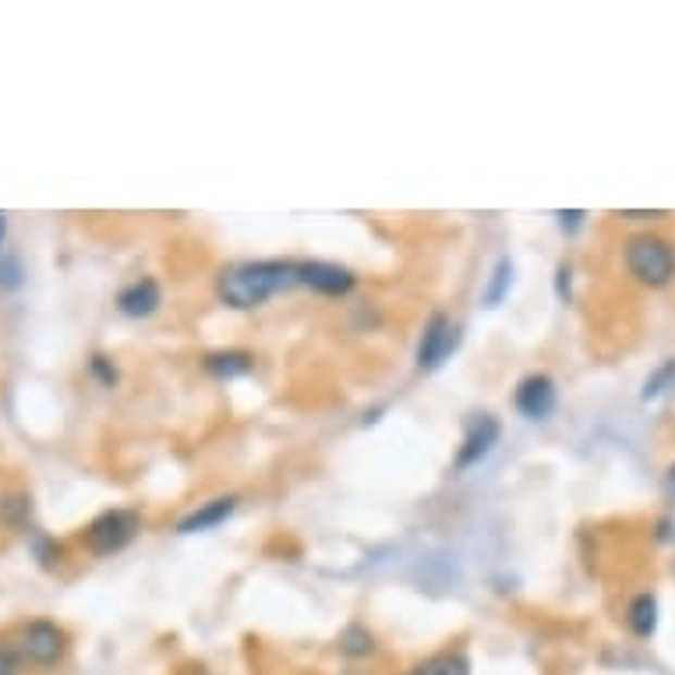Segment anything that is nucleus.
I'll use <instances>...</instances> for the list:
<instances>
[{
  "label": "nucleus",
  "instance_id": "nucleus-4",
  "mask_svg": "<svg viewBox=\"0 0 675 675\" xmlns=\"http://www.w3.org/2000/svg\"><path fill=\"white\" fill-rule=\"evenodd\" d=\"M138 530H142V516L135 510H124V505H114V510H103L86 527L82 545H86L92 555H117L138 538Z\"/></svg>",
  "mask_w": 675,
  "mask_h": 675
},
{
  "label": "nucleus",
  "instance_id": "nucleus-5",
  "mask_svg": "<svg viewBox=\"0 0 675 675\" xmlns=\"http://www.w3.org/2000/svg\"><path fill=\"white\" fill-rule=\"evenodd\" d=\"M460 347V326L449 315H432L417 343V372H439Z\"/></svg>",
  "mask_w": 675,
  "mask_h": 675
},
{
  "label": "nucleus",
  "instance_id": "nucleus-23",
  "mask_svg": "<svg viewBox=\"0 0 675 675\" xmlns=\"http://www.w3.org/2000/svg\"><path fill=\"white\" fill-rule=\"evenodd\" d=\"M629 220H654V216H661V213H626Z\"/></svg>",
  "mask_w": 675,
  "mask_h": 675
},
{
  "label": "nucleus",
  "instance_id": "nucleus-17",
  "mask_svg": "<svg viewBox=\"0 0 675 675\" xmlns=\"http://www.w3.org/2000/svg\"><path fill=\"white\" fill-rule=\"evenodd\" d=\"M672 383H675V361H665L658 372L647 375V383H643V392H640V397H643V400H658L661 392H668V389H672Z\"/></svg>",
  "mask_w": 675,
  "mask_h": 675
},
{
  "label": "nucleus",
  "instance_id": "nucleus-20",
  "mask_svg": "<svg viewBox=\"0 0 675 675\" xmlns=\"http://www.w3.org/2000/svg\"><path fill=\"white\" fill-rule=\"evenodd\" d=\"M22 654H18V643L11 640H0V675H18L22 672Z\"/></svg>",
  "mask_w": 675,
  "mask_h": 675
},
{
  "label": "nucleus",
  "instance_id": "nucleus-3",
  "mask_svg": "<svg viewBox=\"0 0 675 675\" xmlns=\"http://www.w3.org/2000/svg\"><path fill=\"white\" fill-rule=\"evenodd\" d=\"M18 654L22 661H29L36 668H58L61 661L72 651V637L61 623L53 618H29L18 633Z\"/></svg>",
  "mask_w": 675,
  "mask_h": 675
},
{
  "label": "nucleus",
  "instance_id": "nucleus-1",
  "mask_svg": "<svg viewBox=\"0 0 675 675\" xmlns=\"http://www.w3.org/2000/svg\"><path fill=\"white\" fill-rule=\"evenodd\" d=\"M298 284V262L293 259H259V262H237L227 265L216 276V298L220 304L234 308V312H248V308H262L276 293H287Z\"/></svg>",
  "mask_w": 675,
  "mask_h": 675
},
{
  "label": "nucleus",
  "instance_id": "nucleus-12",
  "mask_svg": "<svg viewBox=\"0 0 675 675\" xmlns=\"http://www.w3.org/2000/svg\"><path fill=\"white\" fill-rule=\"evenodd\" d=\"M407 675H471V658L460 647H446V651L421 658L417 665L407 668Z\"/></svg>",
  "mask_w": 675,
  "mask_h": 675
},
{
  "label": "nucleus",
  "instance_id": "nucleus-11",
  "mask_svg": "<svg viewBox=\"0 0 675 675\" xmlns=\"http://www.w3.org/2000/svg\"><path fill=\"white\" fill-rule=\"evenodd\" d=\"M202 368L220 383H234V378L255 372V354H248V350H213V354L202 358Z\"/></svg>",
  "mask_w": 675,
  "mask_h": 675
},
{
  "label": "nucleus",
  "instance_id": "nucleus-15",
  "mask_svg": "<svg viewBox=\"0 0 675 675\" xmlns=\"http://www.w3.org/2000/svg\"><path fill=\"white\" fill-rule=\"evenodd\" d=\"M33 513H36L33 496H25V491H11V496L0 499V524L25 530L33 527Z\"/></svg>",
  "mask_w": 675,
  "mask_h": 675
},
{
  "label": "nucleus",
  "instance_id": "nucleus-2",
  "mask_svg": "<svg viewBox=\"0 0 675 675\" xmlns=\"http://www.w3.org/2000/svg\"><path fill=\"white\" fill-rule=\"evenodd\" d=\"M626 270L637 276L643 287H665L675 276V248L658 234H633L626 248Z\"/></svg>",
  "mask_w": 675,
  "mask_h": 675
},
{
  "label": "nucleus",
  "instance_id": "nucleus-16",
  "mask_svg": "<svg viewBox=\"0 0 675 675\" xmlns=\"http://www.w3.org/2000/svg\"><path fill=\"white\" fill-rule=\"evenodd\" d=\"M513 287V259L510 255H502L496 262V270H491L488 276V287H485V304L488 308H499L505 301V293H510Z\"/></svg>",
  "mask_w": 675,
  "mask_h": 675
},
{
  "label": "nucleus",
  "instance_id": "nucleus-9",
  "mask_svg": "<svg viewBox=\"0 0 675 675\" xmlns=\"http://www.w3.org/2000/svg\"><path fill=\"white\" fill-rule=\"evenodd\" d=\"M160 304H163V287L152 276H138L117 293V312L124 318H149L160 312Z\"/></svg>",
  "mask_w": 675,
  "mask_h": 675
},
{
  "label": "nucleus",
  "instance_id": "nucleus-8",
  "mask_svg": "<svg viewBox=\"0 0 675 675\" xmlns=\"http://www.w3.org/2000/svg\"><path fill=\"white\" fill-rule=\"evenodd\" d=\"M513 407L527 421H545L548 414L555 411V383H552V375L534 372V375L520 378L516 392H513Z\"/></svg>",
  "mask_w": 675,
  "mask_h": 675
},
{
  "label": "nucleus",
  "instance_id": "nucleus-24",
  "mask_svg": "<svg viewBox=\"0 0 675 675\" xmlns=\"http://www.w3.org/2000/svg\"><path fill=\"white\" fill-rule=\"evenodd\" d=\"M668 496H672V502H675V467L668 471Z\"/></svg>",
  "mask_w": 675,
  "mask_h": 675
},
{
  "label": "nucleus",
  "instance_id": "nucleus-21",
  "mask_svg": "<svg viewBox=\"0 0 675 675\" xmlns=\"http://www.w3.org/2000/svg\"><path fill=\"white\" fill-rule=\"evenodd\" d=\"M555 220H559V227L566 230V234H576V230L584 227L587 213H584V209H570V213H555Z\"/></svg>",
  "mask_w": 675,
  "mask_h": 675
},
{
  "label": "nucleus",
  "instance_id": "nucleus-7",
  "mask_svg": "<svg viewBox=\"0 0 675 675\" xmlns=\"http://www.w3.org/2000/svg\"><path fill=\"white\" fill-rule=\"evenodd\" d=\"M298 284L322 293V298H347L358 287V276L336 262H298Z\"/></svg>",
  "mask_w": 675,
  "mask_h": 675
},
{
  "label": "nucleus",
  "instance_id": "nucleus-14",
  "mask_svg": "<svg viewBox=\"0 0 675 675\" xmlns=\"http://www.w3.org/2000/svg\"><path fill=\"white\" fill-rule=\"evenodd\" d=\"M375 651H378V640H375V633L368 626H364V623L343 626V633H340V654L354 658V661H364V658H372Z\"/></svg>",
  "mask_w": 675,
  "mask_h": 675
},
{
  "label": "nucleus",
  "instance_id": "nucleus-18",
  "mask_svg": "<svg viewBox=\"0 0 675 675\" xmlns=\"http://www.w3.org/2000/svg\"><path fill=\"white\" fill-rule=\"evenodd\" d=\"M33 555L39 559V566L53 570L64 562V548H61V541L47 538V534H33Z\"/></svg>",
  "mask_w": 675,
  "mask_h": 675
},
{
  "label": "nucleus",
  "instance_id": "nucleus-19",
  "mask_svg": "<svg viewBox=\"0 0 675 675\" xmlns=\"http://www.w3.org/2000/svg\"><path fill=\"white\" fill-rule=\"evenodd\" d=\"M89 375H92L103 389H114V386H117V378H121L117 364L110 361L107 354H92V358H89Z\"/></svg>",
  "mask_w": 675,
  "mask_h": 675
},
{
  "label": "nucleus",
  "instance_id": "nucleus-6",
  "mask_svg": "<svg viewBox=\"0 0 675 675\" xmlns=\"http://www.w3.org/2000/svg\"><path fill=\"white\" fill-rule=\"evenodd\" d=\"M499 435H502V425H499L496 414H474L467 421V428H463V446H460V453L453 460V471L463 474V471L477 467V463H482L491 449H496Z\"/></svg>",
  "mask_w": 675,
  "mask_h": 675
},
{
  "label": "nucleus",
  "instance_id": "nucleus-13",
  "mask_svg": "<svg viewBox=\"0 0 675 675\" xmlns=\"http://www.w3.org/2000/svg\"><path fill=\"white\" fill-rule=\"evenodd\" d=\"M626 623L637 637H654L658 629V598L654 595H637L626 609Z\"/></svg>",
  "mask_w": 675,
  "mask_h": 675
},
{
  "label": "nucleus",
  "instance_id": "nucleus-10",
  "mask_svg": "<svg viewBox=\"0 0 675 675\" xmlns=\"http://www.w3.org/2000/svg\"><path fill=\"white\" fill-rule=\"evenodd\" d=\"M237 513V496H216L202 502L199 510H191L185 520L177 524V534H202V530H213L220 524H227V520Z\"/></svg>",
  "mask_w": 675,
  "mask_h": 675
},
{
  "label": "nucleus",
  "instance_id": "nucleus-22",
  "mask_svg": "<svg viewBox=\"0 0 675 675\" xmlns=\"http://www.w3.org/2000/svg\"><path fill=\"white\" fill-rule=\"evenodd\" d=\"M570 276H573V270L566 262L559 265L555 270V293H559V301H570Z\"/></svg>",
  "mask_w": 675,
  "mask_h": 675
},
{
  "label": "nucleus",
  "instance_id": "nucleus-25",
  "mask_svg": "<svg viewBox=\"0 0 675 675\" xmlns=\"http://www.w3.org/2000/svg\"><path fill=\"white\" fill-rule=\"evenodd\" d=\"M4 234H8V223H4V213H0V245H4Z\"/></svg>",
  "mask_w": 675,
  "mask_h": 675
}]
</instances>
